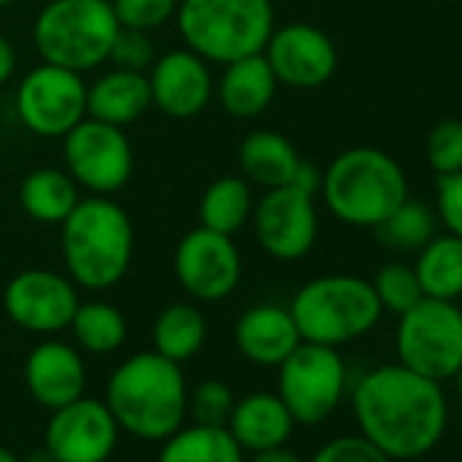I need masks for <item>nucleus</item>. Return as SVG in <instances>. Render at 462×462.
Wrapping results in <instances>:
<instances>
[{
    "instance_id": "24",
    "label": "nucleus",
    "mask_w": 462,
    "mask_h": 462,
    "mask_svg": "<svg viewBox=\"0 0 462 462\" xmlns=\"http://www.w3.org/2000/svg\"><path fill=\"white\" fill-rule=\"evenodd\" d=\"M79 199V185L66 169L42 166L20 182V204L36 223L60 226L74 212Z\"/></svg>"
},
{
    "instance_id": "41",
    "label": "nucleus",
    "mask_w": 462,
    "mask_h": 462,
    "mask_svg": "<svg viewBox=\"0 0 462 462\" xmlns=\"http://www.w3.org/2000/svg\"><path fill=\"white\" fill-rule=\"evenodd\" d=\"M0 462H20V457H17L14 451H9V448L0 446Z\"/></svg>"
},
{
    "instance_id": "4",
    "label": "nucleus",
    "mask_w": 462,
    "mask_h": 462,
    "mask_svg": "<svg viewBox=\"0 0 462 462\" xmlns=\"http://www.w3.org/2000/svg\"><path fill=\"white\" fill-rule=\"evenodd\" d=\"M327 209L346 226L375 228L408 199V177L381 147H348L321 171L319 188Z\"/></svg>"
},
{
    "instance_id": "19",
    "label": "nucleus",
    "mask_w": 462,
    "mask_h": 462,
    "mask_svg": "<svg viewBox=\"0 0 462 462\" xmlns=\"http://www.w3.org/2000/svg\"><path fill=\"white\" fill-rule=\"evenodd\" d=\"M302 335L289 308L275 302H262L248 308L235 324L237 351L262 367H278L297 346Z\"/></svg>"
},
{
    "instance_id": "30",
    "label": "nucleus",
    "mask_w": 462,
    "mask_h": 462,
    "mask_svg": "<svg viewBox=\"0 0 462 462\" xmlns=\"http://www.w3.org/2000/svg\"><path fill=\"white\" fill-rule=\"evenodd\" d=\"M435 220L438 217L430 207L408 196L373 231L378 235L381 245L400 251V254H416L435 237Z\"/></svg>"
},
{
    "instance_id": "14",
    "label": "nucleus",
    "mask_w": 462,
    "mask_h": 462,
    "mask_svg": "<svg viewBox=\"0 0 462 462\" xmlns=\"http://www.w3.org/2000/svg\"><path fill=\"white\" fill-rule=\"evenodd\" d=\"M77 305V283L52 270H23L4 291L6 316L33 335H58L69 329Z\"/></svg>"
},
{
    "instance_id": "15",
    "label": "nucleus",
    "mask_w": 462,
    "mask_h": 462,
    "mask_svg": "<svg viewBox=\"0 0 462 462\" xmlns=\"http://www.w3.org/2000/svg\"><path fill=\"white\" fill-rule=\"evenodd\" d=\"M278 85L294 90H316L337 71L335 42L310 23H289L275 28L262 52Z\"/></svg>"
},
{
    "instance_id": "27",
    "label": "nucleus",
    "mask_w": 462,
    "mask_h": 462,
    "mask_svg": "<svg viewBox=\"0 0 462 462\" xmlns=\"http://www.w3.org/2000/svg\"><path fill=\"white\" fill-rule=\"evenodd\" d=\"M207 340V319L190 302L166 305L152 324V351L182 365L193 359Z\"/></svg>"
},
{
    "instance_id": "38",
    "label": "nucleus",
    "mask_w": 462,
    "mask_h": 462,
    "mask_svg": "<svg viewBox=\"0 0 462 462\" xmlns=\"http://www.w3.org/2000/svg\"><path fill=\"white\" fill-rule=\"evenodd\" d=\"M17 71V52H14V44L0 33V88H4Z\"/></svg>"
},
{
    "instance_id": "34",
    "label": "nucleus",
    "mask_w": 462,
    "mask_h": 462,
    "mask_svg": "<svg viewBox=\"0 0 462 462\" xmlns=\"http://www.w3.org/2000/svg\"><path fill=\"white\" fill-rule=\"evenodd\" d=\"M235 392L223 381H204L188 394V411L193 413L196 424L207 427H226L231 411H235Z\"/></svg>"
},
{
    "instance_id": "1",
    "label": "nucleus",
    "mask_w": 462,
    "mask_h": 462,
    "mask_svg": "<svg viewBox=\"0 0 462 462\" xmlns=\"http://www.w3.org/2000/svg\"><path fill=\"white\" fill-rule=\"evenodd\" d=\"M354 416L362 435L389 459H416L443 438L448 405L438 381L397 362L356 381Z\"/></svg>"
},
{
    "instance_id": "9",
    "label": "nucleus",
    "mask_w": 462,
    "mask_h": 462,
    "mask_svg": "<svg viewBox=\"0 0 462 462\" xmlns=\"http://www.w3.org/2000/svg\"><path fill=\"white\" fill-rule=\"evenodd\" d=\"M348 370L337 348L302 340L278 365V397L297 424H319L346 394Z\"/></svg>"
},
{
    "instance_id": "8",
    "label": "nucleus",
    "mask_w": 462,
    "mask_h": 462,
    "mask_svg": "<svg viewBox=\"0 0 462 462\" xmlns=\"http://www.w3.org/2000/svg\"><path fill=\"white\" fill-rule=\"evenodd\" d=\"M394 348L400 365L438 383L462 365V308L448 300L421 297L397 321Z\"/></svg>"
},
{
    "instance_id": "36",
    "label": "nucleus",
    "mask_w": 462,
    "mask_h": 462,
    "mask_svg": "<svg viewBox=\"0 0 462 462\" xmlns=\"http://www.w3.org/2000/svg\"><path fill=\"white\" fill-rule=\"evenodd\" d=\"M435 217L462 240V171L435 177Z\"/></svg>"
},
{
    "instance_id": "6",
    "label": "nucleus",
    "mask_w": 462,
    "mask_h": 462,
    "mask_svg": "<svg viewBox=\"0 0 462 462\" xmlns=\"http://www.w3.org/2000/svg\"><path fill=\"white\" fill-rule=\"evenodd\" d=\"M302 340L340 348L367 335L383 316L373 283L359 275H321L308 281L289 305Z\"/></svg>"
},
{
    "instance_id": "33",
    "label": "nucleus",
    "mask_w": 462,
    "mask_h": 462,
    "mask_svg": "<svg viewBox=\"0 0 462 462\" xmlns=\"http://www.w3.org/2000/svg\"><path fill=\"white\" fill-rule=\"evenodd\" d=\"M109 4L120 28L152 33L174 20L180 0H109Z\"/></svg>"
},
{
    "instance_id": "2",
    "label": "nucleus",
    "mask_w": 462,
    "mask_h": 462,
    "mask_svg": "<svg viewBox=\"0 0 462 462\" xmlns=\"http://www.w3.org/2000/svg\"><path fill=\"white\" fill-rule=\"evenodd\" d=\"M104 402L120 430L142 440H163L182 427L188 413L185 375L158 351H142L109 375Z\"/></svg>"
},
{
    "instance_id": "17",
    "label": "nucleus",
    "mask_w": 462,
    "mask_h": 462,
    "mask_svg": "<svg viewBox=\"0 0 462 462\" xmlns=\"http://www.w3.org/2000/svg\"><path fill=\"white\" fill-rule=\"evenodd\" d=\"M147 82L152 106L171 120L199 117L215 93L209 63L188 47L158 55L147 71Z\"/></svg>"
},
{
    "instance_id": "29",
    "label": "nucleus",
    "mask_w": 462,
    "mask_h": 462,
    "mask_svg": "<svg viewBox=\"0 0 462 462\" xmlns=\"http://www.w3.org/2000/svg\"><path fill=\"white\" fill-rule=\"evenodd\" d=\"M69 329H71L77 346L96 356L117 351L128 337L125 316L112 302H104V300L79 302Z\"/></svg>"
},
{
    "instance_id": "25",
    "label": "nucleus",
    "mask_w": 462,
    "mask_h": 462,
    "mask_svg": "<svg viewBox=\"0 0 462 462\" xmlns=\"http://www.w3.org/2000/svg\"><path fill=\"white\" fill-rule=\"evenodd\" d=\"M413 273L424 297L457 302L462 297V240L454 235H435L416 251Z\"/></svg>"
},
{
    "instance_id": "39",
    "label": "nucleus",
    "mask_w": 462,
    "mask_h": 462,
    "mask_svg": "<svg viewBox=\"0 0 462 462\" xmlns=\"http://www.w3.org/2000/svg\"><path fill=\"white\" fill-rule=\"evenodd\" d=\"M251 462H305L300 454H294L291 448L283 446H275V448H264V451H254V459Z\"/></svg>"
},
{
    "instance_id": "31",
    "label": "nucleus",
    "mask_w": 462,
    "mask_h": 462,
    "mask_svg": "<svg viewBox=\"0 0 462 462\" xmlns=\"http://www.w3.org/2000/svg\"><path fill=\"white\" fill-rule=\"evenodd\" d=\"M370 283H373V291H375L381 308L394 316H402L424 297L419 278L413 273V264H400V262L383 264Z\"/></svg>"
},
{
    "instance_id": "22",
    "label": "nucleus",
    "mask_w": 462,
    "mask_h": 462,
    "mask_svg": "<svg viewBox=\"0 0 462 462\" xmlns=\"http://www.w3.org/2000/svg\"><path fill=\"white\" fill-rule=\"evenodd\" d=\"M294 416L278 394L256 392L235 402L226 430L248 451H264L283 446L294 432Z\"/></svg>"
},
{
    "instance_id": "21",
    "label": "nucleus",
    "mask_w": 462,
    "mask_h": 462,
    "mask_svg": "<svg viewBox=\"0 0 462 462\" xmlns=\"http://www.w3.org/2000/svg\"><path fill=\"white\" fill-rule=\"evenodd\" d=\"M152 109L147 74L109 69L88 85V117L109 125H131Z\"/></svg>"
},
{
    "instance_id": "42",
    "label": "nucleus",
    "mask_w": 462,
    "mask_h": 462,
    "mask_svg": "<svg viewBox=\"0 0 462 462\" xmlns=\"http://www.w3.org/2000/svg\"><path fill=\"white\" fill-rule=\"evenodd\" d=\"M454 381H457V392H459V397H462V365H459V370L454 373Z\"/></svg>"
},
{
    "instance_id": "35",
    "label": "nucleus",
    "mask_w": 462,
    "mask_h": 462,
    "mask_svg": "<svg viewBox=\"0 0 462 462\" xmlns=\"http://www.w3.org/2000/svg\"><path fill=\"white\" fill-rule=\"evenodd\" d=\"M155 47H152V39L150 33H142V31H125L120 28L115 44H112V52H109V63L115 69H125V71H139V74H147L150 66L155 63Z\"/></svg>"
},
{
    "instance_id": "40",
    "label": "nucleus",
    "mask_w": 462,
    "mask_h": 462,
    "mask_svg": "<svg viewBox=\"0 0 462 462\" xmlns=\"http://www.w3.org/2000/svg\"><path fill=\"white\" fill-rule=\"evenodd\" d=\"M28 462H55V457H52V454H50V451L44 448V451H39V454H33V457H31Z\"/></svg>"
},
{
    "instance_id": "3",
    "label": "nucleus",
    "mask_w": 462,
    "mask_h": 462,
    "mask_svg": "<svg viewBox=\"0 0 462 462\" xmlns=\"http://www.w3.org/2000/svg\"><path fill=\"white\" fill-rule=\"evenodd\" d=\"M66 275L88 291L115 289L134 262V223L112 196L79 199L60 223Z\"/></svg>"
},
{
    "instance_id": "32",
    "label": "nucleus",
    "mask_w": 462,
    "mask_h": 462,
    "mask_svg": "<svg viewBox=\"0 0 462 462\" xmlns=\"http://www.w3.org/2000/svg\"><path fill=\"white\" fill-rule=\"evenodd\" d=\"M424 161L440 174L462 171V120H440L424 139Z\"/></svg>"
},
{
    "instance_id": "12",
    "label": "nucleus",
    "mask_w": 462,
    "mask_h": 462,
    "mask_svg": "<svg viewBox=\"0 0 462 462\" xmlns=\"http://www.w3.org/2000/svg\"><path fill=\"white\" fill-rule=\"evenodd\" d=\"M251 226L267 256L278 262H300L319 240L316 193L300 185L270 188L259 201H254Z\"/></svg>"
},
{
    "instance_id": "5",
    "label": "nucleus",
    "mask_w": 462,
    "mask_h": 462,
    "mask_svg": "<svg viewBox=\"0 0 462 462\" xmlns=\"http://www.w3.org/2000/svg\"><path fill=\"white\" fill-rule=\"evenodd\" d=\"M174 20L182 44L217 66L264 52L275 31L273 0H180Z\"/></svg>"
},
{
    "instance_id": "37",
    "label": "nucleus",
    "mask_w": 462,
    "mask_h": 462,
    "mask_svg": "<svg viewBox=\"0 0 462 462\" xmlns=\"http://www.w3.org/2000/svg\"><path fill=\"white\" fill-rule=\"evenodd\" d=\"M310 462H392L378 446H373L365 435H343L324 443Z\"/></svg>"
},
{
    "instance_id": "13",
    "label": "nucleus",
    "mask_w": 462,
    "mask_h": 462,
    "mask_svg": "<svg viewBox=\"0 0 462 462\" xmlns=\"http://www.w3.org/2000/svg\"><path fill=\"white\" fill-rule=\"evenodd\" d=\"M174 275L199 302H220L243 281V256L235 237L196 226L174 248Z\"/></svg>"
},
{
    "instance_id": "10",
    "label": "nucleus",
    "mask_w": 462,
    "mask_h": 462,
    "mask_svg": "<svg viewBox=\"0 0 462 462\" xmlns=\"http://www.w3.org/2000/svg\"><path fill=\"white\" fill-rule=\"evenodd\" d=\"M66 171L90 196H115L134 177V144L120 125L85 117L63 136Z\"/></svg>"
},
{
    "instance_id": "26",
    "label": "nucleus",
    "mask_w": 462,
    "mask_h": 462,
    "mask_svg": "<svg viewBox=\"0 0 462 462\" xmlns=\"http://www.w3.org/2000/svg\"><path fill=\"white\" fill-rule=\"evenodd\" d=\"M251 212L254 193L245 177H217L199 199V226H207L228 237H235L240 228L251 223Z\"/></svg>"
},
{
    "instance_id": "16",
    "label": "nucleus",
    "mask_w": 462,
    "mask_h": 462,
    "mask_svg": "<svg viewBox=\"0 0 462 462\" xmlns=\"http://www.w3.org/2000/svg\"><path fill=\"white\" fill-rule=\"evenodd\" d=\"M117 432L106 402L79 397L52 411L44 448L55 462H106L117 446Z\"/></svg>"
},
{
    "instance_id": "23",
    "label": "nucleus",
    "mask_w": 462,
    "mask_h": 462,
    "mask_svg": "<svg viewBox=\"0 0 462 462\" xmlns=\"http://www.w3.org/2000/svg\"><path fill=\"white\" fill-rule=\"evenodd\" d=\"M237 161L245 180L264 190L291 185L302 166L297 147L283 134L270 128L248 134L237 150Z\"/></svg>"
},
{
    "instance_id": "20",
    "label": "nucleus",
    "mask_w": 462,
    "mask_h": 462,
    "mask_svg": "<svg viewBox=\"0 0 462 462\" xmlns=\"http://www.w3.org/2000/svg\"><path fill=\"white\" fill-rule=\"evenodd\" d=\"M215 93L228 117L256 120L275 101L278 79H275L267 58L262 52H256V55L226 63Z\"/></svg>"
},
{
    "instance_id": "43",
    "label": "nucleus",
    "mask_w": 462,
    "mask_h": 462,
    "mask_svg": "<svg viewBox=\"0 0 462 462\" xmlns=\"http://www.w3.org/2000/svg\"><path fill=\"white\" fill-rule=\"evenodd\" d=\"M17 0H0V9H6V6H14Z\"/></svg>"
},
{
    "instance_id": "18",
    "label": "nucleus",
    "mask_w": 462,
    "mask_h": 462,
    "mask_svg": "<svg viewBox=\"0 0 462 462\" xmlns=\"http://www.w3.org/2000/svg\"><path fill=\"white\" fill-rule=\"evenodd\" d=\"M85 359L74 346L63 340H44L25 359V386L31 397L47 411H58L85 397Z\"/></svg>"
},
{
    "instance_id": "28",
    "label": "nucleus",
    "mask_w": 462,
    "mask_h": 462,
    "mask_svg": "<svg viewBox=\"0 0 462 462\" xmlns=\"http://www.w3.org/2000/svg\"><path fill=\"white\" fill-rule=\"evenodd\" d=\"M158 462H243V448L226 427H180L163 438Z\"/></svg>"
},
{
    "instance_id": "7",
    "label": "nucleus",
    "mask_w": 462,
    "mask_h": 462,
    "mask_svg": "<svg viewBox=\"0 0 462 462\" xmlns=\"http://www.w3.org/2000/svg\"><path fill=\"white\" fill-rule=\"evenodd\" d=\"M117 33L109 0H50L33 23V47L44 63L85 74L109 63Z\"/></svg>"
},
{
    "instance_id": "11",
    "label": "nucleus",
    "mask_w": 462,
    "mask_h": 462,
    "mask_svg": "<svg viewBox=\"0 0 462 462\" xmlns=\"http://www.w3.org/2000/svg\"><path fill=\"white\" fill-rule=\"evenodd\" d=\"M14 112L31 134L63 139L88 117V82L77 71L42 60V66L31 69L20 82Z\"/></svg>"
}]
</instances>
